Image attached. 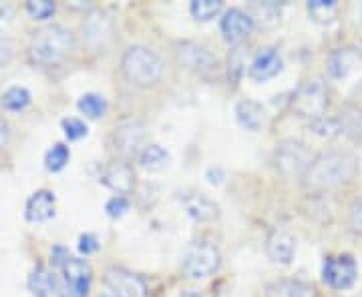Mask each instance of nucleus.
Listing matches in <instances>:
<instances>
[{
    "mask_svg": "<svg viewBox=\"0 0 362 297\" xmlns=\"http://www.w3.org/2000/svg\"><path fill=\"white\" fill-rule=\"evenodd\" d=\"M358 173V159L346 151H328L312 159L304 185L312 191H330L350 183Z\"/></svg>",
    "mask_w": 362,
    "mask_h": 297,
    "instance_id": "f257e3e1",
    "label": "nucleus"
},
{
    "mask_svg": "<svg viewBox=\"0 0 362 297\" xmlns=\"http://www.w3.org/2000/svg\"><path fill=\"white\" fill-rule=\"evenodd\" d=\"M77 37L65 25H49L37 30L30 39V59L42 66H52L61 63L65 56L75 51Z\"/></svg>",
    "mask_w": 362,
    "mask_h": 297,
    "instance_id": "f03ea898",
    "label": "nucleus"
},
{
    "mask_svg": "<svg viewBox=\"0 0 362 297\" xmlns=\"http://www.w3.org/2000/svg\"><path fill=\"white\" fill-rule=\"evenodd\" d=\"M121 68L129 83L137 87H151L163 75V61L151 49L137 44L125 51Z\"/></svg>",
    "mask_w": 362,
    "mask_h": 297,
    "instance_id": "7ed1b4c3",
    "label": "nucleus"
},
{
    "mask_svg": "<svg viewBox=\"0 0 362 297\" xmlns=\"http://www.w3.org/2000/svg\"><path fill=\"white\" fill-rule=\"evenodd\" d=\"M221 253L211 241H195L185 249L183 272L192 279H206L220 269Z\"/></svg>",
    "mask_w": 362,
    "mask_h": 297,
    "instance_id": "20e7f679",
    "label": "nucleus"
},
{
    "mask_svg": "<svg viewBox=\"0 0 362 297\" xmlns=\"http://www.w3.org/2000/svg\"><path fill=\"white\" fill-rule=\"evenodd\" d=\"M328 89L322 80L318 78H310V80H304L294 92L292 97V109L298 116H304V119H320L324 116V111L328 107Z\"/></svg>",
    "mask_w": 362,
    "mask_h": 297,
    "instance_id": "39448f33",
    "label": "nucleus"
},
{
    "mask_svg": "<svg viewBox=\"0 0 362 297\" xmlns=\"http://www.w3.org/2000/svg\"><path fill=\"white\" fill-rule=\"evenodd\" d=\"M52 261L54 265H59L65 275V284L69 287V293L73 297H87L89 296L90 279H93V272L87 259L71 257L65 249L57 247L52 251Z\"/></svg>",
    "mask_w": 362,
    "mask_h": 297,
    "instance_id": "423d86ee",
    "label": "nucleus"
},
{
    "mask_svg": "<svg viewBox=\"0 0 362 297\" xmlns=\"http://www.w3.org/2000/svg\"><path fill=\"white\" fill-rule=\"evenodd\" d=\"M310 149L296 139H286L274 151V165L284 177L304 175L306 169L310 167Z\"/></svg>",
    "mask_w": 362,
    "mask_h": 297,
    "instance_id": "0eeeda50",
    "label": "nucleus"
},
{
    "mask_svg": "<svg viewBox=\"0 0 362 297\" xmlns=\"http://www.w3.org/2000/svg\"><path fill=\"white\" fill-rule=\"evenodd\" d=\"M175 59L181 66L195 75H211L218 68V59L214 56V52L192 40H181L175 44Z\"/></svg>",
    "mask_w": 362,
    "mask_h": 297,
    "instance_id": "6e6552de",
    "label": "nucleus"
},
{
    "mask_svg": "<svg viewBox=\"0 0 362 297\" xmlns=\"http://www.w3.org/2000/svg\"><path fill=\"white\" fill-rule=\"evenodd\" d=\"M145 125L139 119H123L121 123H117L111 137L117 155L121 159L137 155L145 143Z\"/></svg>",
    "mask_w": 362,
    "mask_h": 297,
    "instance_id": "1a4fd4ad",
    "label": "nucleus"
},
{
    "mask_svg": "<svg viewBox=\"0 0 362 297\" xmlns=\"http://www.w3.org/2000/svg\"><path fill=\"white\" fill-rule=\"evenodd\" d=\"M356 263L350 255H334L324 261L322 279L332 289H349L356 281Z\"/></svg>",
    "mask_w": 362,
    "mask_h": 297,
    "instance_id": "9d476101",
    "label": "nucleus"
},
{
    "mask_svg": "<svg viewBox=\"0 0 362 297\" xmlns=\"http://www.w3.org/2000/svg\"><path fill=\"white\" fill-rule=\"evenodd\" d=\"M105 284L115 297H145L147 285L139 275L127 272L123 267H109L105 272Z\"/></svg>",
    "mask_w": 362,
    "mask_h": 297,
    "instance_id": "9b49d317",
    "label": "nucleus"
},
{
    "mask_svg": "<svg viewBox=\"0 0 362 297\" xmlns=\"http://www.w3.org/2000/svg\"><path fill=\"white\" fill-rule=\"evenodd\" d=\"M181 205L185 207L187 215L195 221H216L220 217V205L209 199L206 193H199V191H185L181 193Z\"/></svg>",
    "mask_w": 362,
    "mask_h": 297,
    "instance_id": "f8f14e48",
    "label": "nucleus"
},
{
    "mask_svg": "<svg viewBox=\"0 0 362 297\" xmlns=\"http://www.w3.org/2000/svg\"><path fill=\"white\" fill-rule=\"evenodd\" d=\"M101 181L107 185L109 189H113L119 195H127L133 191L135 187V175H133V169L127 161H113L103 169L101 173Z\"/></svg>",
    "mask_w": 362,
    "mask_h": 297,
    "instance_id": "ddd939ff",
    "label": "nucleus"
},
{
    "mask_svg": "<svg viewBox=\"0 0 362 297\" xmlns=\"http://www.w3.org/2000/svg\"><path fill=\"white\" fill-rule=\"evenodd\" d=\"M28 287L35 297H69L61 277L47 267H37L28 277Z\"/></svg>",
    "mask_w": 362,
    "mask_h": 297,
    "instance_id": "4468645a",
    "label": "nucleus"
},
{
    "mask_svg": "<svg viewBox=\"0 0 362 297\" xmlns=\"http://www.w3.org/2000/svg\"><path fill=\"white\" fill-rule=\"evenodd\" d=\"M266 253L274 263L288 265L296 255V239L284 229H274L266 239Z\"/></svg>",
    "mask_w": 362,
    "mask_h": 297,
    "instance_id": "2eb2a0df",
    "label": "nucleus"
},
{
    "mask_svg": "<svg viewBox=\"0 0 362 297\" xmlns=\"http://www.w3.org/2000/svg\"><path fill=\"white\" fill-rule=\"evenodd\" d=\"M221 35L223 39L232 44H238L240 40L250 37V32L254 30V20L250 18V14L240 11V8H230L221 18Z\"/></svg>",
    "mask_w": 362,
    "mask_h": 297,
    "instance_id": "dca6fc26",
    "label": "nucleus"
},
{
    "mask_svg": "<svg viewBox=\"0 0 362 297\" xmlns=\"http://www.w3.org/2000/svg\"><path fill=\"white\" fill-rule=\"evenodd\" d=\"M280 71H282V56L276 49L268 47V49H262L254 56L252 66H250V77L258 83H266L276 75H280Z\"/></svg>",
    "mask_w": 362,
    "mask_h": 297,
    "instance_id": "f3484780",
    "label": "nucleus"
},
{
    "mask_svg": "<svg viewBox=\"0 0 362 297\" xmlns=\"http://www.w3.org/2000/svg\"><path fill=\"white\" fill-rule=\"evenodd\" d=\"M113 20L103 13H93L83 23V37L90 47H105L113 37Z\"/></svg>",
    "mask_w": 362,
    "mask_h": 297,
    "instance_id": "a211bd4d",
    "label": "nucleus"
},
{
    "mask_svg": "<svg viewBox=\"0 0 362 297\" xmlns=\"http://www.w3.org/2000/svg\"><path fill=\"white\" fill-rule=\"evenodd\" d=\"M362 54L356 49H340L328 59V73L332 78H346L350 73L361 68Z\"/></svg>",
    "mask_w": 362,
    "mask_h": 297,
    "instance_id": "6ab92c4d",
    "label": "nucleus"
},
{
    "mask_svg": "<svg viewBox=\"0 0 362 297\" xmlns=\"http://www.w3.org/2000/svg\"><path fill=\"white\" fill-rule=\"evenodd\" d=\"M54 215V195L47 189L30 195L26 201V219L30 223H42Z\"/></svg>",
    "mask_w": 362,
    "mask_h": 297,
    "instance_id": "aec40b11",
    "label": "nucleus"
},
{
    "mask_svg": "<svg viewBox=\"0 0 362 297\" xmlns=\"http://www.w3.org/2000/svg\"><path fill=\"white\" fill-rule=\"evenodd\" d=\"M235 119L247 131H259L266 125V113L256 101H240L235 104Z\"/></svg>",
    "mask_w": 362,
    "mask_h": 297,
    "instance_id": "412c9836",
    "label": "nucleus"
},
{
    "mask_svg": "<svg viewBox=\"0 0 362 297\" xmlns=\"http://www.w3.org/2000/svg\"><path fill=\"white\" fill-rule=\"evenodd\" d=\"M266 297H316V289L298 279H280L268 285Z\"/></svg>",
    "mask_w": 362,
    "mask_h": 297,
    "instance_id": "4be33fe9",
    "label": "nucleus"
},
{
    "mask_svg": "<svg viewBox=\"0 0 362 297\" xmlns=\"http://www.w3.org/2000/svg\"><path fill=\"white\" fill-rule=\"evenodd\" d=\"M247 14L264 28H272L280 23V6H276L274 2H252L247 6Z\"/></svg>",
    "mask_w": 362,
    "mask_h": 297,
    "instance_id": "5701e85b",
    "label": "nucleus"
},
{
    "mask_svg": "<svg viewBox=\"0 0 362 297\" xmlns=\"http://www.w3.org/2000/svg\"><path fill=\"white\" fill-rule=\"evenodd\" d=\"M139 163L147 171H161L169 163V153L159 145H147L139 153Z\"/></svg>",
    "mask_w": 362,
    "mask_h": 297,
    "instance_id": "b1692460",
    "label": "nucleus"
},
{
    "mask_svg": "<svg viewBox=\"0 0 362 297\" xmlns=\"http://www.w3.org/2000/svg\"><path fill=\"white\" fill-rule=\"evenodd\" d=\"M338 119H340L344 135H349L352 139H362V109L349 107L344 113H340Z\"/></svg>",
    "mask_w": 362,
    "mask_h": 297,
    "instance_id": "393cba45",
    "label": "nucleus"
},
{
    "mask_svg": "<svg viewBox=\"0 0 362 297\" xmlns=\"http://www.w3.org/2000/svg\"><path fill=\"white\" fill-rule=\"evenodd\" d=\"M310 129L314 135L326 137V139H334V137L344 135L338 116H320V119H314V121H310Z\"/></svg>",
    "mask_w": 362,
    "mask_h": 297,
    "instance_id": "a878e982",
    "label": "nucleus"
},
{
    "mask_svg": "<svg viewBox=\"0 0 362 297\" xmlns=\"http://www.w3.org/2000/svg\"><path fill=\"white\" fill-rule=\"evenodd\" d=\"M30 92L26 91L25 87H11L8 91L2 95V107L6 109V111H14V113H18V111H25L26 107L30 104Z\"/></svg>",
    "mask_w": 362,
    "mask_h": 297,
    "instance_id": "bb28decb",
    "label": "nucleus"
},
{
    "mask_svg": "<svg viewBox=\"0 0 362 297\" xmlns=\"http://www.w3.org/2000/svg\"><path fill=\"white\" fill-rule=\"evenodd\" d=\"M221 8H223V4L220 0H194L192 6H189V13H192L195 20L207 23L214 16H218L221 13Z\"/></svg>",
    "mask_w": 362,
    "mask_h": 297,
    "instance_id": "cd10ccee",
    "label": "nucleus"
},
{
    "mask_svg": "<svg viewBox=\"0 0 362 297\" xmlns=\"http://www.w3.org/2000/svg\"><path fill=\"white\" fill-rule=\"evenodd\" d=\"M78 111L83 115H87L89 119H99L105 115L107 111V101H105L101 95H95V92H87L78 99Z\"/></svg>",
    "mask_w": 362,
    "mask_h": 297,
    "instance_id": "c85d7f7f",
    "label": "nucleus"
},
{
    "mask_svg": "<svg viewBox=\"0 0 362 297\" xmlns=\"http://www.w3.org/2000/svg\"><path fill=\"white\" fill-rule=\"evenodd\" d=\"M337 2L334 0H312L308 2V13L316 23H330L337 16Z\"/></svg>",
    "mask_w": 362,
    "mask_h": 297,
    "instance_id": "c756f323",
    "label": "nucleus"
},
{
    "mask_svg": "<svg viewBox=\"0 0 362 297\" xmlns=\"http://www.w3.org/2000/svg\"><path fill=\"white\" fill-rule=\"evenodd\" d=\"M69 159H71L69 147L63 145V143H57L51 151L47 153V157H45V165H47V169L51 173H59V171H63L66 167Z\"/></svg>",
    "mask_w": 362,
    "mask_h": 297,
    "instance_id": "7c9ffc66",
    "label": "nucleus"
},
{
    "mask_svg": "<svg viewBox=\"0 0 362 297\" xmlns=\"http://www.w3.org/2000/svg\"><path fill=\"white\" fill-rule=\"evenodd\" d=\"M246 66V51L242 47H235L230 54H228V75L233 83H238Z\"/></svg>",
    "mask_w": 362,
    "mask_h": 297,
    "instance_id": "2f4dec72",
    "label": "nucleus"
},
{
    "mask_svg": "<svg viewBox=\"0 0 362 297\" xmlns=\"http://www.w3.org/2000/svg\"><path fill=\"white\" fill-rule=\"evenodd\" d=\"M54 11H57V6L51 0H30V2H26V13L30 14L35 20H47L54 14Z\"/></svg>",
    "mask_w": 362,
    "mask_h": 297,
    "instance_id": "473e14b6",
    "label": "nucleus"
},
{
    "mask_svg": "<svg viewBox=\"0 0 362 297\" xmlns=\"http://www.w3.org/2000/svg\"><path fill=\"white\" fill-rule=\"evenodd\" d=\"M63 131H65L69 141H78L87 135V125L81 119H65L63 121Z\"/></svg>",
    "mask_w": 362,
    "mask_h": 297,
    "instance_id": "72a5a7b5",
    "label": "nucleus"
},
{
    "mask_svg": "<svg viewBox=\"0 0 362 297\" xmlns=\"http://www.w3.org/2000/svg\"><path fill=\"white\" fill-rule=\"evenodd\" d=\"M127 209H129V201H127L123 195L111 197V199L107 201V205H105V211H107L109 217H121Z\"/></svg>",
    "mask_w": 362,
    "mask_h": 297,
    "instance_id": "f704fd0d",
    "label": "nucleus"
},
{
    "mask_svg": "<svg viewBox=\"0 0 362 297\" xmlns=\"http://www.w3.org/2000/svg\"><path fill=\"white\" fill-rule=\"evenodd\" d=\"M97 249H99V241H97V237H95V235L85 233V235H81V237H78V251H81V253L89 255V253H95Z\"/></svg>",
    "mask_w": 362,
    "mask_h": 297,
    "instance_id": "c9c22d12",
    "label": "nucleus"
},
{
    "mask_svg": "<svg viewBox=\"0 0 362 297\" xmlns=\"http://www.w3.org/2000/svg\"><path fill=\"white\" fill-rule=\"evenodd\" d=\"M350 225L354 231L362 233V199H358L354 205L350 207Z\"/></svg>",
    "mask_w": 362,
    "mask_h": 297,
    "instance_id": "e433bc0d",
    "label": "nucleus"
},
{
    "mask_svg": "<svg viewBox=\"0 0 362 297\" xmlns=\"http://www.w3.org/2000/svg\"><path fill=\"white\" fill-rule=\"evenodd\" d=\"M6 141H8V125H6V121L0 116V149L6 145Z\"/></svg>",
    "mask_w": 362,
    "mask_h": 297,
    "instance_id": "4c0bfd02",
    "label": "nucleus"
},
{
    "mask_svg": "<svg viewBox=\"0 0 362 297\" xmlns=\"http://www.w3.org/2000/svg\"><path fill=\"white\" fill-rule=\"evenodd\" d=\"M99 297H115V296H113V293H101Z\"/></svg>",
    "mask_w": 362,
    "mask_h": 297,
    "instance_id": "58836bf2",
    "label": "nucleus"
}]
</instances>
